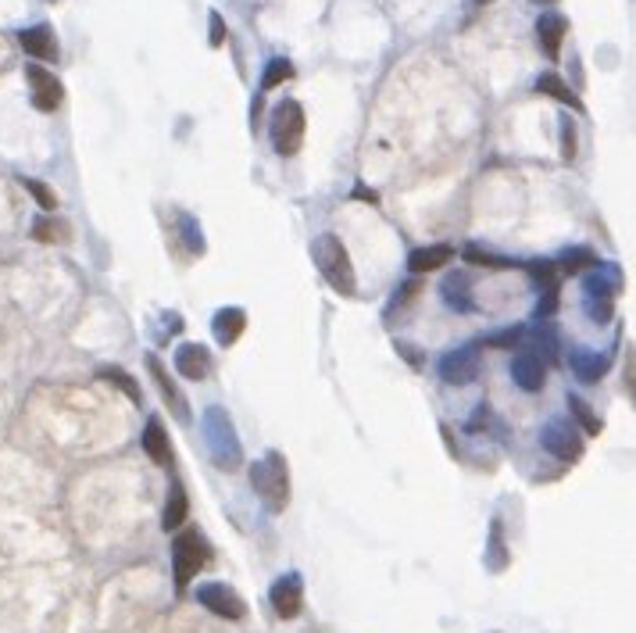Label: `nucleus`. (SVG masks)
I'll list each match as a JSON object with an SVG mask.
<instances>
[{
  "instance_id": "obj_23",
  "label": "nucleus",
  "mask_w": 636,
  "mask_h": 633,
  "mask_svg": "<svg viewBox=\"0 0 636 633\" xmlns=\"http://www.w3.org/2000/svg\"><path fill=\"white\" fill-rule=\"evenodd\" d=\"M536 89H540V94H548V97H555V101H562V104H569V108H576V112L583 108V104H579V97H576V94H572V89H569V82H565L562 75H555V72H548V75H540V82H536Z\"/></svg>"
},
{
  "instance_id": "obj_34",
  "label": "nucleus",
  "mask_w": 636,
  "mask_h": 633,
  "mask_svg": "<svg viewBox=\"0 0 636 633\" xmlns=\"http://www.w3.org/2000/svg\"><path fill=\"white\" fill-rule=\"evenodd\" d=\"M290 75H294L290 61H272V65H268V72H264V79H261V89L280 86V82H283V79H290Z\"/></svg>"
},
{
  "instance_id": "obj_19",
  "label": "nucleus",
  "mask_w": 636,
  "mask_h": 633,
  "mask_svg": "<svg viewBox=\"0 0 636 633\" xmlns=\"http://www.w3.org/2000/svg\"><path fill=\"white\" fill-rule=\"evenodd\" d=\"M450 258H454V247H450V243H429V247L411 251L408 268H411V273H436V268H443Z\"/></svg>"
},
{
  "instance_id": "obj_32",
  "label": "nucleus",
  "mask_w": 636,
  "mask_h": 633,
  "mask_svg": "<svg viewBox=\"0 0 636 633\" xmlns=\"http://www.w3.org/2000/svg\"><path fill=\"white\" fill-rule=\"evenodd\" d=\"M562 158L576 161V119L562 115Z\"/></svg>"
},
{
  "instance_id": "obj_31",
  "label": "nucleus",
  "mask_w": 636,
  "mask_h": 633,
  "mask_svg": "<svg viewBox=\"0 0 636 633\" xmlns=\"http://www.w3.org/2000/svg\"><path fill=\"white\" fill-rule=\"evenodd\" d=\"M22 187L33 194V201H36L43 212H54V208H57V194H54L47 183H40V179H22Z\"/></svg>"
},
{
  "instance_id": "obj_1",
  "label": "nucleus",
  "mask_w": 636,
  "mask_h": 633,
  "mask_svg": "<svg viewBox=\"0 0 636 633\" xmlns=\"http://www.w3.org/2000/svg\"><path fill=\"white\" fill-rule=\"evenodd\" d=\"M311 258H315V265H318L322 280H326L336 294H343V297L354 294L357 276H354L350 254H347V247H343V240H340L336 233H322V236L311 243Z\"/></svg>"
},
{
  "instance_id": "obj_15",
  "label": "nucleus",
  "mask_w": 636,
  "mask_h": 633,
  "mask_svg": "<svg viewBox=\"0 0 636 633\" xmlns=\"http://www.w3.org/2000/svg\"><path fill=\"white\" fill-rule=\"evenodd\" d=\"M19 43L22 50L33 58V61H57V40L47 26H33V29H22L19 33Z\"/></svg>"
},
{
  "instance_id": "obj_9",
  "label": "nucleus",
  "mask_w": 636,
  "mask_h": 633,
  "mask_svg": "<svg viewBox=\"0 0 636 633\" xmlns=\"http://www.w3.org/2000/svg\"><path fill=\"white\" fill-rule=\"evenodd\" d=\"M26 79H29V86H33V108L36 112H54L57 104H61V97H65V89H61V79L54 75V72H47L43 65H29L26 68Z\"/></svg>"
},
{
  "instance_id": "obj_25",
  "label": "nucleus",
  "mask_w": 636,
  "mask_h": 633,
  "mask_svg": "<svg viewBox=\"0 0 636 633\" xmlns=\"http://www.w3.org/2000/svg\"><path fill=\"white\" fill-rule=\"evenodd\" d=\"M508 562H511V555L504 548V526L494 519V526H490V548H487V566H490V573H501V569H508Z\"/></svg>"
},
{
  "instance_id": "obj_13",
  "label": "nucleus",
  "mask_w": 636,
  "mask_h": 633,
  "mask_svg": "<svg viewBox=\"0 0 636 633\" xmlns=\"http://www.w3.org/2000/svg\"><path fill=\"white\" fill-rule=\"evenodd\" d=\"M301 601H304V587L297 573H287L283 580L272 583V608H276L280 619H294L301 612Z\"/></svg>"
},
{
  "instance_id": "obj_21",
  "label": "nucleus",
  "mask_w": 636,
  "mask_h": 633,
  "mask_svg": "<svg viewBox=\"0 0 636 633\" xmlns=\"http://www.w3.org/2000/svg\"><path fill=\"white\" fill-rule=\"evenodd\" d=\"M187 515H190L187 490L175 483V487H172V494H168V501H165V508H161V529H179Z\"/></svg>"
},
{
  "instance_id": "obj_35",
  "label": "nucleus",
  "mask_w": 636,
  "mask_h": 633,
  "mask_svg": "<svg viewBox=\"0 0 636 633\" xmlns=\"http://www.w3.org/2000/svg\"><path fill=\"white\" fill-rule=\"evenodd\" d=\"M555 312H558V287H555V290H543V297L536 301L533 315H536V319H551Z\"/></svg>"
},
{
  "instance_id": "obj_41",
  "label": "nucleus",
  "mask_w": 636,
  "mask_h": 633,
  "mask_svg": "<svg viewBox=\"0 0 636 633\" xmlns=\"http://www.w3.org/2000/svg\"><path fill=\"white\" fill-rule=\"evenodd\" d=\"M479 4H490V0H479Z\"/></svg>"
},
{
  "instance_id": "obj_39",
  "label": "nucleus",
  "mask_w": 636,
  "mask_h": 633,
  "mask_svg": "<svg viewBox=\"0 0 636 633\" xmlns=\"http://www.w3.org/2000/svg\"><path fill=\"white\" fill-rule=\"evenodd\" d=\"M397 351H401V354H404L408 361H415V366H422V354H415V351H411L408 344H397Z\"/></svg>"
},
{
  "instance_id": "obj_8",
  "label": "nucleus",
  "mask_w": 636,
  "mask_h": 633,
  "mask_svg": "<svg viewBox=\"0 0 636 633\" xmlns=\"http://www.w3.org/2000/svg\"><path fill=\"white\" fill-rule=\"evenodd\" d=\"M197 601H201L208 612L222 615V619H243V612H247L243 598H240L229 583H218V580L201 583V587H197Z\"/></svg>"
},
{
  "instance_id": "obj_7",
  "label": "nucleus",
  "mask_w": 636,
  "mask_h": 633,
  "mask_svg": "<svg viewBox=\"0 0 636 633\" xmlns=\"http://www.w3.org/2000/svg\"><path fill=\"white\" fill-rule=\"evenodd\" d=\"M540 444L551 451L555 459L562 462H576L583 455V436H579V426L569 422V419H551L540 433Z\"/></svg>"
},
{
  "instance_id": "obj_2",
  "label": "nucleus",
  "mask_w": 636,
  "mask_h": 633,
  "mask_svg": "<svg viewBox=\"0 0 636 633\" xmlns=\"http://www.w3.org/2000/svg\"><path fill=\"white\" fill-rule=\"evenodd\" d=\"M250 487L268 505V512H283L290 505V469L280 451H268L250 466Z\"/></svg>"
},
{
  "instance_id": "obj_22",
  "label": "nucleus",
  "mask_w": 636,
  "mask_h": 633,
  "mask_svg": "<svg viewBox=\"0 0 636 633\" xmlns=\"http://www.w3.org/2000/svg\"><path fill=\"white\" fill-rule=\"evenodd\" d=\"M440 294H443V301L450 305V312H462V315L472 312V287H469L465 276H450V280H443Z\"/></svg>"
},
{
  "instance_id": "obj_33",
  "label": "nucleus",
  "mask_w": 636,
  "mask_h": 633,
  "mask_svg": "<svg viewBox=\"0 0 636 633\" xmlns=\"http://www.w3.org/2000/svg\"><path fill=\"white\" fill-rule=\"evenodd\" d=\"M65 229H68L65 222H50V219H40V222L33 226V236H36V240H43V243H50V240H65V236H68Z\"/></svg>"
},
{
  "instance_id": "obj_20",
  "label": "nucleus",
  "mask_w": 636,
  "mask_h": 633,
  "mask_svg": "<svg viewBox=\"0 0 636 633\" xmlns=\"http://www.w3.org/2000/svg\"><path fill=\"white\" fill-rule=\"evenodd\" d=\"M565 29H569V22H565L562 15H543V19L536 22V36H540V47H543V54H548V58H558V54H562Z\"/></svg>"
},
{
  "instance_id": "obj_40",
  "label": "nucleus",
  "mask_w": 636,
  "mask_h": 633,
  "mask_svg": "<svg viewBox=\"0 0 636 633\" xmlns=\"http://www.w3.org/2000/svg\"><path fill=\"white\" fill-rule=\"evenodd\" d=\"M533 4H555V0H533Z\"/></svg>"
},
{
  "instance_id": "obj_28",
  "label": "nucleus",
  "mask_w": 636,
  "mask_h": 633,
  "mask_svg": "<svg viewBox=\"0 0 636 633\" xmlns=\"http://www.w3.org/2000/svg\"><path fill=\"white\" fill-rule=\"evenodd\" d=\"M101 380H111L126 398H133V401H140V383L126 373V369H119V366H101Z\"/></svg>"
},
{
  "instance_id": "obj_10",
  "label": "nucleus",
  "mask_w": 636,
  "mask_h": 633,
  "mask_svg": "<svg viewBox=\"0 0 636 633\" xmlns=\"http://www.w3.org/2000/svg\"><path fill=\"white\" fill-rule=\"evenodd\" d=\"M511 380H515L525 394L543 390V383H548V361H543L533 347L518 351V354H515V361H511Z\"/></svg>"
},
{
  "instance_id": "obj_11",
  "label": "nucleus",
  "mask_w": 636,
  "mask_h": 633,
  "mask_svg": "<svg viewBox=\"0 0 636 633\" xmlns=\"http://www.w3.org/2000/svg\"><path fill=\"white\" fill-rule=\"evenodd\" d=\"M175 373L194 380V383L208 380V373H211V351L204 344H197V340L194 344H179L175 347Z\"/></svg>"
},
{
  "instance_id": "obj_16",
  "label": "nucleus",
  "mask_w": 636,
  "mask_h": 633,
  "mask_svg": "<svg viewBox=\"0 0 636 633\" xmlns=\"http://www.w3.org/2000/svg\"><path fill=\"white\" fill-rule=\"evenodd\" d=\"M608 354H594V351H583V347H572L569 351V366L576 373V380L583 383H597L604 373H608Z\"/></svg>"
},
{
  "instance_id": "obj_37",
  "label": "nucleus",
  "mask_w": 636,
  "mask_h": 633,
  "mask_svg": "<svg viewBox=\"0 0 636 633\" xmlns=\"http://www.w3.org/2000/svg\"><path fill=\"white\" fill-rule=\"evenodd\" d=\"M226 43V22L218 12H211V47H222Z\"/></svg>"
},
{
  "instance_id": "obj_24",
  "label": "nucleus",
  "mask_w": 636,
  "mask_h": 633,
  "mask_svg": "<svg viewBox=\"0 0 636 633\" xmlns=\"http://www.w3.org/2000/svg\"><path fill=\"white\" fill-rule=\"evenodd\" d=\"M569 412H572V422L583 429V433H590V436H597L601 429H604V422H601V415L579 398V394H569Z\"/></svg>"
},
{
  "instance_id": "obj_18",
  "label": "nucleus",
  "mask_w": 636,
  "mask_h": 633,
  "mask_svg": "<svg viewBox=\"0 0 636 633\" xmlns=\"http://www.w3.org/2000/svg\"><path fill=\"white\" fill-rule=\"evenodd\" d=\"M143 451L147 459L157 462V466H172V444H168V433L161 426V419H147V429H143Z\"/></svg>"
},
{
  "instance_id": "obj_29",
  "label": "nucleus",
  "mask_w": 636,
  "mask_h": 633,
  "mask_svg": "<svg viewBox=\"0 0 636 633\" xmlns=\"http://www.w3.org/2000/svg\"><path fill=\"white\" fill-rule=\"evenodd\" d=\"M462 254H465L469 265H483V268H511V265H518L515 258H497V254H490V251H483V247H476V243L465 247Z\"/></svg>"
},
{
  "instance_id": "obj_17",
  "label": "nucleus",
  "mask_w": 636,
  "mask_h": 633,
  "mask_svg": "<svg viewBox=\"0 0 636 633\" xmlns=\"http://www.w3.org/2000/svg\"><path fill=\"white\" fill-rule=\"evenodd\" d=\"M211 329H215V340H218L222 347H233V344L243 336V329H247V315H243V308H218V312H215Z\"/></svg>"
},
{
  "instance_id": "obj_42",
  "label": "nucleus",
  "mask_w": 636,
  "mask_h": 633,
  "mask_svg": "<svg viewBox=\"0 0 636 633\" xmlns=\"http://www.w3.org/2000/svg\"><path fill=\"white\" fill-rule=\"evenodd\" d=\"M0 61H4V54H0Z\"/></svg>"
},
{
  "instance_id": "obj_26",
  "label": "nucleus",
  "mask_w": 636,
  "mask_h": 633,
  "mask_svg": "<svg viewBox=\"0 0 636 633\" xmlns=\"http://www.w3.org/2000/svg\"><path fill=\"white\" fill-rule=\"evenodd\" d=\"M597 265L601 261L590 247H569V251H562V261H558V268H565V273H590Z\"/></svg>"
},
{
  "instance_id": "obj_6",
  "label": "nucleus",
  "mask_w": 636,
  "mask_h": 633,
  "mask_svg": "<svg viewBox=\"0 0 636 633\" xmlns=\"http://www.w3.org/2000/svg\"><path fill=\"white\" fill-rule=\"evenodd\" d=\"M479 376V344L454 347L440 358V380L450 387H469Z\"/></svg>"
},
{
  "instance_id": "obj_3",
  "label": "nucleus",
  "mask_w": 636,
  "mask_h": 633,
  "mask_svg": "<svg viewBox=\"0 0 636 633\" xmlns=\"http://www.w3.org/2000/svg\"><path fill=\"white\" fill-rule=\"evenodd\" d=\"M204 436H208V451L218 469L233 473L240 469V459H243V447H240V436L233 429V419L222 412V408H208L204 412Z\"/></svg>"
},
{
  "instance_id": "obj_36",
  "label": "nucleus",
  "mask_w": 636,
  "mask_h": 633,
  "mask_svg": "<svg viewBox=\"0 0 636 633\" xmlns=\"http://www.w3.org/2000/svg\"><path fill=\"white\" fill-rule=\"evenodd\" d=\"M525 336V329L522 326H515V329H508V333H497V336H490V347H518V340Z\"/></svg>"
},
{
  "instance_id": "obj_30",
  "label": "nucleus",
  "mask_w": 636,
  "mask_h": 633,
  "mask_svg": "<svg viewBox=\"0 0 636 633\" xmlns=\"http://www.w3.org/2000/svg\"><path fill=\"white\" fill-rule=\"evenodd\" d=\"M529 273H533V280L540 283V290H555V287H558V273H562V268H558V265H551V261H533V265H529Z\"/></svg>"
},
{
  "instance_id": "obj_4",
  "label": "nucleus",
  "mask_w": 636,
  "mask_h": 633,
  "mask_svg": "<svg viewBox=\"0 0 636 633\" xmlns=\"http://www.w3.org/2000/svg\"><path fill=\"white\" fill-rule=\"evenodd\" d=\"M208 559H211L208 540L197 529H183L172 540V573H175V591L179 594L194 583V576L208 566Z\"/></svg>"
},
{
  "instance_id": "obj_14",
  "label": "nucleus",
  "mask_w": 636,
  "mask_h": 633,
  "mask_svg": "<svg viewBox=\"0 0 636 633\" xmlns=\"http://www.w3.org/2000/svg\"><path fill=\"white\" fill-rule=\"evenodd\" d=\"M147 369H150V376H154V383H157V390L165 394V401H168V408H172V415L179 419V422H190V408H187V398L179 394V387L172 383V376L165 373V366L154 358V354H147Z\"/></svg>"
},
{
  "instance_id": "obj_38",
  "label": "nucleus",
  "mask_w": 636,
  "mask_h": 633,
  "mask_svg": "<svg viewBox=\"0 0 636 633\" xmlns=\"http://www.w3.org/2000/svg\"><path fill=\"white\" fill-rule=\"evenodd\" d=\"M354 197H357V201H365V205H379V201H376V190H369V187H357Z\"/></svg>"
},
{
  "instance_id": "obj_5",
  "label": "nucleus",
  "mask_w": 636,
  "mask_h": 633,
  "mask_svg": "<svg viewBox=\"0 0 636 633\" xmlns=\"http://www.w3.org/2000/svg\"><path fill=\"white\" fill-rule=\"evenodd\" d=\"M304 126H308V119L297 101H283L272 112V147H276V154L294 158L304 143Z\"/></svg>"
},
{
  "instance_id": "obj_12",
  "label": "nucleus",
  "mask_w": 636,
  "mask_h": 633,
  "mask_svg": "<svg viewBox=\"0 0 636 633\" xmlns=\"http://www.w3.org/2000/svg\"><path fill=\"white\" fill-rule=\"evenodd\" d=\"M583 297H586V315H590V319L611 322V315H615V287H611L604 276H586Z\"/></svg>"
},
{
  "instance_id": "obj_27",
  "label": "nucleus",
  "mask_w": 636,
  "mask_h": 633,
  "mask_svg": "<svg viewBox=\"0 0 636 633\" xmlns=\"http://www.w3.org/2000/svg\"><path fill=\"white\" fill-rule=\"evenodd\" d=\"M533 351L548 361V366H558L562 361V351H558V333L555 329H536L533 333Z\"/></svg>"
}]
</instances>
